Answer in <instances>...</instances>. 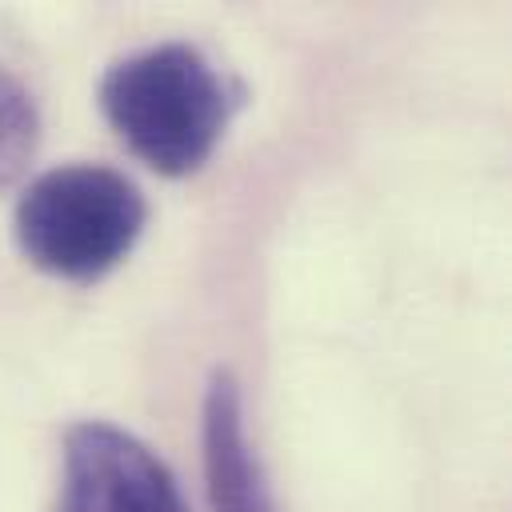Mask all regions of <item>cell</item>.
Segmentation results:
<instances>
[{
	"label": "cell",
	"instance_id": "obj_5",
	"mask_svg": "<svg viewBox=\"0 0 512 512\" xmlns=\"http://www.w3.org/2000/svg\"><path fill=\"white\" fill-rule=\"evenodd\" d=\"M36 144H40L36 100L24 88V80L8 64H0V192L28 172Z\"/></svg>",
	"mask_w": 512,
	"mask_h": 512
},
{
	"label": "cell",
	"instance_id": "obj_4",
	"mask_svg": "<svg viewBox=\"0 0 512 512\" xmlns=\"http://www.w3.org/2000/svg\"><path fill=\"white\" fill-rule=\"evenodd\" d=\"M200 460L212 512H280L264 464L244 428V396L232 372H212L200 404Z\"/></svg>",
	"mask_w": 512,
	"mask_h": 512
},
{
	"label": "cell",
	"instance_id": "obj_3",
	"mask_svg": "<svg viewBox=\"0 0 512 512\" xmlns=\"http://www.w3.org/2000/svg\"><path fill=\"white\" fill-rule=\"evenodd\" d=\"M56 512H188L168 464L108 420L64 432V484Z\"/></svg>",
	"mask_w": 512,
	"mask_h": 512
},
{
	"label": "cell",
	"instance_id": "obj_2",
	"mask_svg": "<svg viewBox=\"0 0 512 512\" xmlns=\"http://www.w3.org/2000/svg\"><path fill=\"white\" fill-rule=\"evenodd\" d=\"M140 188L108 164H60L40 172L16 200L12 232L20 252L60 280L112 272L144 232Z\"/></svg>",
	"mask_w": 512,
	"mask_h": 512
},
{
	"label": "cell",
	"instance_id": "obj_1",
	"mask_svg": "<svg viewBox=\"0 0 512 512\" xmlns=\"http://www.w3.org/2000/svg\"><path fill=\"white\" fill-rule=\"evenodd\" d=\"M232 92L200 48L168 40L116 60L100 80L112 132L160 176L196 172L224 136Z\"/></svg>",
	"mask_w": 512,
	"mask_h": 512
}]
</instances>
